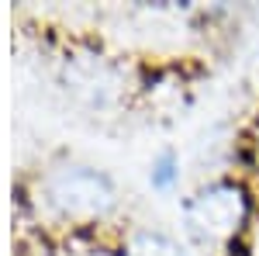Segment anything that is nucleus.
<instances>
[{"mask_svg": "<svg viewBox=\"0 0 259 256\" xmlns=\"http://www.w3.org/2000/svg\"><path fill=\"white\" fill-rule=\"evenodd\" d=\"M149 184L156 187V191H173L180 184V156L173 153V149H162V153H156V159H152V166H149Z\"/></svg>", "mask_w": 259, "mask_h": 256, "instance_id": "20e7f679", "label": "nucleus"}, {"mask_svg": "<svg viewBox=\"0 0 259 256\" xmlns=\"http://www.w3.org/2000/svg\"><path fill=\"white\" fill-rule=\"evenodd\" d=\"M124 256H190V253L166 232H139L128 242Z\"/></svg>", "mask_w": 259, "mask_h": 256, "instance_id": "7ed1b4c3", "label": "nucleus"}, {"mask_svg": "<svg viewBox=\"0 0 259 256\" xmlns=\"http://www.w3.org/2000/svg\"><path fill=\"white\" fill-rule=\"evenodd\" d=\"M252 83H256V90H259V56L252 59Z\"/></svg>", "mask_w": 259, "mask_h": 256, "instance_id": "39448f33", "label": "nucleus"}, {"mask_svg": "<svg viewBox=\"0 0 259 256\" xmlns=\"http://www.w3.org/2000/svg\"><path fill=\"white\" fill-rule=\"evenodd\" d=\"M52 197H56V204L62 211L87 215V218L111 211L114 201H118L111 177L94 170V166H66V170H59V177L52 184Z\"/></svg>", "mask_w": 259, "mask_h": 256, "instance_id": "f03ea898", "label": "nucleus"}, {"mask_svg": "<svg viewBox=\"0 0 259 256\" xmlns=\"http://www.w3.org/2000/svg\"><path fill=\"white\" fill-rule=\"evenodd\" d=\"M252 197L239 180H214L183 204L187 232L200 242H228L249 225Z\"/></svg>", "mask_w": 259, "mask_h": 256, "instance_id": "f257e3e1", "label": "nucleus"}]
</instances>
